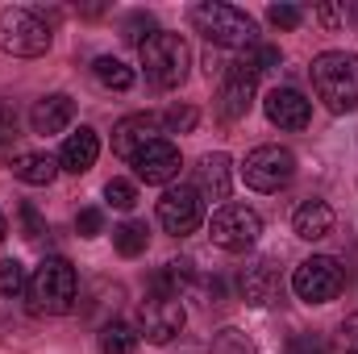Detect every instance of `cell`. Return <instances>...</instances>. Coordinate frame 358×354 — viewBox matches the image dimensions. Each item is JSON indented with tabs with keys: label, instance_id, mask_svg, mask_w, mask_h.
Masks as SVG:
<instances>
[{
	"label": "cell",
	"instance_id": "1",
	"mask_svg": "<svg viewBox=\"0 0 358 354\" xmlns=\"http://www.w3.org/2000/svg\"><path fill=\"white\" fill-rule=\"evenodd\" d=\"M313 92L329 113H355L358 108V55L346 50H325L308 67Z\"/></svg>",
	"mask_w": 358,
	"mask_h": 354
},
{
	"label": "cell",
	"instance_id": "2",
	"mask_svg": "<svg viewBox=\"0 0 358 354\" xmlns=\"http://www.w3.org/2000/svg\"><path fill=\"white\" fill-rule=\"evenodd\" d=\"M76 292H80L76 267L67 263V259H59V255L55 259H42V267L29 275V288H25L29 309L38 317H63V313H71Z\"/></svg>",
	"mask_w": 358,
	"mask_h": 354
},
{
	"label": "cell",
	"instance_id": "3",
	"mask_svg": "<svg viewBox=\"0 0 358 354\" xmlns=\"http://www.w3.org/2000/svg\"><path fill=\"white\" fill-rule=\"evenodd\" d=\"M192 25L213 42V46H229V50H250L255 46V21L221 0H204L192 8Z\"/></svg>",
	"mask_w": 358,
	"mask_h": 354
},
{
	"label": "cell",
	"instance_id": "4",
	"mask_svg": "<svg viewBox=\"0 0 358 354\" xmlns=\"http://www.w3.org/2000/svg\"><path fill=\"white\" fill-rule=\"evenodd\" d=\"M187 67H192V50H187V42L179 34L159 29L142 46V71H146V80L155 88H179L183 76H187Z\"/></svg>",
	"mask_w": 358,
	"mask_h": 354
},
{
	"label": "cell",
	"instance_id": "5",
	"mask_svg": "<svg viewBox=\"0 0 358 354\" xmlns=\"http://www.w3.org/2000/svg\"><path fill=\"white\" fill-rule=\"evenodd\" d=\"M0 50L13 59H38L50 50V25L34 8H4L0 13Z\"/></svg>",
	"mask_w": 358,
	"mask_h": 354
},
{
	"label": "cell",
	"instance_id": "6",
	"mask_svg": "<svg viewBox=\"0 0 358 354\" xmlns=\"http://www.w3.org/2000/svg\"><path fill=\"white\" fill-rule=\"evenodd\" d=\"M259 234H263V217H259L255 208H246V204H221V208L213 213V221H208L213 246L234 250V255L250 250V246L259 242Z\"/></svg>",
	"mask_w": 358,
	"mask_h": 354
},
{
	"label": "cell",
	"instance_id": "7",
	"mask_svg": "<svg viewBox=\"0 0 358 354\" xmlns=\"http://www.w3.org/2000/svg\"><path fill=\"white\" fill-rule=\"evenodd\" d=\"M346 275H342V263L329 259V255H313L292 271V292L304 300V304H329L338 292H342Z\"/></svg>",
	"mask_w": 358,
	"mask_h": 354
},
{
	"label": "cell",
	"instance_id": "8",
	"mask_svg": "<svg viewBox=\"0 0 358 354\" xmlns=\"http://www.w3.org/2000/svg\"><path fill=\"white\" fill-rule=\"evenodd\" d=\"M242 179L255 192H279L296 179V155L287 146H255L242 163Z\"/></svg>",
	"mask_w": 358,
	"mask_h": 354
},
{
	"label": "cell",
	"instance_id": "9",
	"mask_svg": "<svg viewBox=\"0 0 358 354\" xmlns=\"http://www.w3.org/2000/svg\"><path fill=\"white\" fill-rule=\"evenodd\" d=\"M200 221H204V200H200L196 187L179 183V187H167V192L159 196V225H163L171 238L196 234Z\"/></svg>",
	"mask_w": 358,
	"mask_h": 354
},
{
	"label": "cell",
	"instance_id": "10",
	"mask_svg": "<svg viewBox=\"0 0 358 354\" xmlns=\"http://www.w3.org/2000/svg\"><path fill=\"white\" fill-rule=\"evenodd\" d=\"M183 321H187V313H183V300L179 296H150L138 309V330L155 346H167L179 330H183Z\"/></svg>",
	"mask_w": 358,
	"mask_h": 354
},
{
	"label": "cell",
	"instance_id": "11",
	"mask_svg": "<svg viewBox=\"0 0 358 354\" xmlns=\"http://www.w3.org/2000/svg\"><path fill=\"white\" fill-rule=\"evenodd\" d=\"M255 80H259V71L246 63V55L225 67V80H221V92H217V113L225 121H238V117L250 113V104H255Z\"/></svg>",
	"mask_w": 358,
	"mask_h": 354
},
{
	"label": "cell",
	"instance_id": "12",
	"mask_svg": "<svg viewBox=\"0 0 358 354\" xmlns=\"http://www.w3.org/2000/svg\"><path fill=\"white\" fill-rule=\"evenodd\" d=\"M159 125H163V117H155V113H129V117H121L113 125V155H121V159L134 163L150 142H159Z\"/></svg>",
	"mask_w": 358,
	"mask_h": 354
},
{
	"label": "cell",
	"instance_id": "13",
	"mask_svg": "<svg viewBox=\"0 0 358 354\" xmlns=\"http://www.w3.org/2000/svg\"><path fill=\"white\" fill-rule=\"evenodd\" d=\"M242 300L255 304V309H267V304H279L283 300V275L271 259H259L242 271Z\"/></svg>",
	"mask_w": 358,
	"mask_h": 354
},
{
	"label": "cell",
	"instance_id": "14",
	"mask_svg": "<svg viewBox=\"0 0 358 354\" xmlns=\"http://www.w3.org/2000/svg\"><path fill=\"white\" fill-rule=\"evenodd\" d=\"M134 171H138L142 183H171V179L179 176V146L167 142V138L150 142V146L134 159Z\"/></svg>",
	"mask_w": 358,
	"mask_h": 354
},
{
	"label": "cell",
	"instance_id": "15",
	"mask_svg": "<svg viewBox=\"0 0 358 354\" xmlns=\"http://www.w3.org/2000/svg\"><path fill=\"white\" fill-rule=\"evenodd\" d=\"M263 108H267V121H271V125H279V129H304V125H308V117H313V100H304L296 88L267 92Z\"/></svg>",
	"mask_w": 358,
	"mask_h": 354
},
{
	"label": "cell",
	"instance_id": "16",
	"mask_svg": "<svg viewBox=\"0 0 358 354\" xmlns=\"http://www.w3.org/2000/svg\"><path fill=\"white\" fill-rule=\"evenodd\" d=\"M196 192H200V200H229V192H234L229 155H204L196 163Z\"/></svg>",
	"mask_w": 358,
	"mask_h": 354
},
{
	"label": "cell",
	"instance_id": "17",
	"mask_svg": "<svg viewBox=\"0 0 358 354\" xmlns=\"http://www.w3.org/2000/svg\"><path fill=\"white\" fill-rule=\"evenodd\" d=\"M76 121V100L71 96H63V92H50V96H42L34 108H29V125H34V134H63L67 125Z\"/></svg>",
	"mask_w": 358,
	"mask_h": 354
},
{
	"label": "cell",
	"instance_id": "18",
	"mask_svg": "<svg viewBox=\"0 0 358 354\" xmlns=\"http://www.w3.org/2000/svg\"><path fill=\"white\" fill-rule=\"evenodd\" d=\"M96 159H100V138H96V129H88V125H80V129L63 142V150H59V167L71 171V176L92 171Z\"/></svg>",
	"mask_w": 358,
	"mask_h": 354
},
{
	"label": "cell",
	"instance_id": "19",
	"mask_svg": "<svg viewBox=\"0 0 358 354\" xmlns=\"http://www.w3.org/2000/svg\"><path fill=\"white\" fill-rule=\"evenodd\" d=\"M292 229H296V238H304V242H321V238L334 234V208H329L325 200H304V204L292 213Z\"/></svg>",
	"mask_w": 358,
	"mask_h": 354
},
{
	"label": "cell",
	"instance_id": "20",
	"mask_svg": "<svg viewBox=\"0 0 358 354\" xmlns=\"http://www.w3.org/2000/svg\"><path fill=\"white\" fill-rule=\"evenodd\" d=\"M13 176L21 179V183H29V187H50L55 176H59V163L50 159V155H17L13 159Z\"/></svg>",
	"mask_w": 358,
	"mask_h": 354
},
{
	"label": "cell",
	"instance_id": "21",
	"mask_svg": "<svg viewBox=\"0 0 358 354\" xmlns=\"http://www.w3.org/2000/svg\"><path fill=\"white\" fill-rule=\"evenodd\" d=\"M92 76H96V84L108 92H125L134 88V71L121 63V59H113V55H100L96 63H92Z\"/></svg>",
	"mask_w": 358,
	"mask_h": 354
},
{
	"label": "cell",
	"instance_id": "22",
	"mask_svg": "<svg viewBox=\"0 0 358 354\" xmlns=\"http://www.w3.org/2000/svg\"><path fill=\"white\" fill-rule=\"evenodd\" d=\"M146 242H150L146 221H125V225H117V229H113V246H117L125 259H138V255L146 250Z\"/></svg>",
	"mask_w": 358,
	"mask_h": 354
},
{
	"label": "cell",
	"instance_id": "23",
	"mask_svg": "<svg viewBox=\"0 0 358 354\" xmlns=\"http://www.w3.org/2000/svg\"><path fill=\"white\" fill-rule=\"evenodd\" d=\"M138 351V334L125 321H108L100 330V354H134Z\"/></svg>",
	"mask_w": 358,
	"mask_h": 354
},
{
	"label": "cell",
	"instance_id": "24",
	"mask_svg": "<svg viewBox=\"0 0 358 354\" xmlns=\"http://www.w3.org/2000/svg\"><path fill=\"white\" fill-rule=\"evenodd\" d=\"M25 288H29L25 267L17 263V259H0V296H21Z\"/></svg>",
	"mask_w": 358,
	"mask_h": 354
},
{
	"label": "cell",
	"instance_id": "25",
	"mask_svg": "<svg viewBox=\"0 0 358 354\" xmlns=\"http://www.w3.org/2000/svg\"><path fill=\"white\" fill-rule=\"evenodd\" d=\"M183 283H187V263H167L155 275V296H179Z\"/></svg>",
	"mask_w": 358,
	"mask_h": 354
},
{
	"label": "cell",
	"instance_id": "26",
	"mask_svg": "<svg viewBox=\"0 0 358 354\" xmlns=\"http://www.w3.org/2000/svg\"><path fill=\"white\" fill-rule=\"evenodd\" d=\"M104 200H108L113 208L129 213V208L138 204V187H134L129 179H108V183H104Z\"/></svg>",
	"mask_w": 358,
	"mask_h": 354
},
{
	"label": "cell",
	"instance_id": "27",
	"mask_svg": "<svg viewBox=\"0 0 358 354\" xmlns=\"http://www.w3.org/2000/svg\"><path fill=\"white\" fill-rule=\"evenodd\" d=\"M334 354H358V313H350L338 334H334Z\"/></svg>",
	"mask_w": 358,
	"mask_h": 354
},
{
	"label": "cell",
	"instance_id": "28",
	"mask_svg": "<svg viewBox=\"0 0 358 354\" xmlns=\"http://www.w3.org/2000/svg\"><path fill=\"white\" fill-rule=\"evenodd\" d=\"M213 354H255V346H250L246 334H238V330H221L217 342H213Z\"/></svg>",
	"mask_w": 358,
	"mask_h": 354
},
{
	"label": "cell",
	"instance_id": "29",
	"mask_svg": "<svg viewBox=\"0 0 358 354\" xmlns=\"http://www.w3.org/2000/svg\"><path fill=\"white\" fill-rule=\"evenodd\" d=\"M150 29H155V21H150L146 13H134V17L125 21V42H138V46H146V42L155 38Z\"/></svg>",
	"mask_w": 358,
	"mask_h": 354
},
{
	"label": "cell",
	"instance_id": "30",
	"mask_svg": "<svg viewBox=\"0 0 358 354\" xmlns=\"http://www.w3.org/2000/svg\"><path fill=\"white\" fill-rule=\"evenodd\" d=\"M246 63H250L259 76H263V71H275V67H279V50H275V46H259V42H255V46H250V55H246Z\"/></svg>",
	"mask_w": 358,
	"mask_h": 354
},
{
	"label": "cell",
	"instance_id": "31",
	"mask_svg": "<svg viewBox=\"0 0 358 354\" xmlns=\"http://www.w3.org/2000/svg\"><path fill=\"white\" fill-rule=\"evenodd\" d=\"M163 125H167V129H171V134H187V129H192V125H196V108H187V104H183V108H167V113H163Z\"/></svg>",
	"mask_w": 358,
	"mask_h": 354
},
{
	"label": "cell",
	"instance_id": "32",
	"mask_svg": "<svg viewBox=\"0 0 358 354\" xmlns=\"http://www.w3.org/2000/svg\"><path fill=\"white\" fill-rule=\"evenodd\" d=\"M267 17H271V25H283V29H296V25L304 21V13H300L296 4H271Z\"/></svg>",
	"mask_w": 358,
	"mask_h": 354
},
{
	"label": "cell",
	"instance_id": "33",
	"mask_svg": "<svg viewBox=\"0 0 358 354\" xmlns=\"http://www.w3.org/2000/svg\"><path fill=\"white\" fill-rule=\"evenodd\" d=\"M287 354H325V342H321L317 334H296V338L287 342Z\"/></svg>",
	"mask_w": 358,
	"mask_h": 354
},
{
	"label": "cell",
	"instance_id": "34",
	"mask_svg": "<svg viewBox=\"0 0 358 354\" xmlns=\"http://www.w3.org/2000/svg\"><path fill=\"white\" fill-rule=\"evenodd\" d=\"M76 229H80L84 238H96V234L104 229V217H100V208H84V213L76 217Z\"/></svg>",
	"mask_w": 358,
	"mask_h": 354
},
{
	"label": "cell",
	"instance_id": "35",
	"mask_svg": "<svg viewBox=\"0 0 358 354\" xmlns=\"http://www.w3.org/2000/svg\"><path fill=\"white\" fill-rule=\"evenodd\" d=\"M21 221H25V238H29V242H38V238L46 234V225H42V217L34 213V204H21Z\"/></svg>",
	"mask_w": 358,
	"mask_h": 354
},
{
	"label": "cell",
	"instance_id": "36",
	"mask_svg": "<svg viewBox=\"0 0 358 354\" xmlns=\"http://www.w3.org/2000/svg\"><path fill=\"white\" fill-rule=\"evenodd\" d=\"M13 138H17V117L0 104V150H4V146H13Z\"/></svg>",
	"mask_w": 358,
	"mask_h": 354
},
{
	"label": "cell",
	"instance_id": "37",
	"mask_svg": "<svg viewBox=\"0 0 358 354\" xmlns=\"http://www.w3.org/2000/svg\"><path fill=\"white\" fill-rule=\"evenodd\" d=\"M317 17H321V21H325V25H338V8H329V4H325V8H321V13H317Z\"/></svg>",
	"mask_w": 358,
	"mask_h": 354
},
{
	"label": "cell",
	"instance_id": "38",
	"mask_svg": "<svg viewBox=\"0 0 358 354\" xmlns=\"http://www.w3.org/2000/svg\"><path fill=\"white\" fill-rule=\"evenodd\" d=\"M4 234H8V221H4V213H0V238H4Z\"/></svg>",
	"mask_w": 358,
	"mask_h": 354
}]
</instances>
